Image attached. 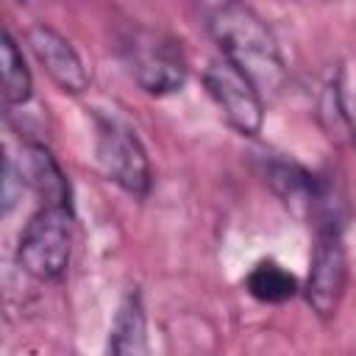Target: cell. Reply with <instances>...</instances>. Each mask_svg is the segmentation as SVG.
Here are the masks:
<instances>
[{"instance_id":"cell-1","label":"cell","mask_w":356,"mask_h":356,"mask_svg":"<svg viewBox=\"0 0 356 356\" xmlns=\"http://www.w3.org/2000/svg\"><path fill=\"white\" fill-rule=\"evenodd\" d=\"M211 36L239 72H245L259 92H278L286 81V64L275 33L242 0L222 3L211 17Z\"/></svg>"},{"instance_id":"cell-2","label":"cell","mask_w":356,"mask_h":356,"mask_svg":"<svg viewBox=\"0 0 356 356\" xmlns=\"http://www.w3.org/2000/svg\"><path fill=\"white\" fill-rule=\"evenodd\" d=\"M72 256V209L42 206L19 234L17 261L36 281H58Z\"/></svg>"},{"instance_id":"cell-3","label":"cell","mask_w":356,"mask_h":356,"mask_svg":"<svg viewBox=\"0 0 356 356\" xmlns=\"http://www.w3.org/2000/svg\"><path fill=\"white\" fill-rule=\"evenodd\" d=\"M125 64L134 81L147 95H170L178 92L186 81V58L178 42L167 33L136 28L122 42Z\"/></svg>"},{"instance_id":"cell-4","label":"cell","mask_w":356,"mask_h":356,"mask_svg":"<svg viewBox=\"0 0 356 356\" xmlns=\"http://www.w3.org/2000/svg\"><path fill=\"white\" fill-rule=\"evenodd\" d=\"M95 150L97 164L108 181H114L122 192L134 197H145L150 192V161L139 142V136L111 117H97Z\"/></svg>"},{"instance_id":"cell-5","label":"cell","mask_w":356,"mask_h":356,"mask_svg":"<svg viewBox=\"0 0 356 356\" xmlns=\"http://www.w3.org/2000/svg\"><path fill=\"white\" fill-rule=\"evenodd\" d=\"M203 83L228 120V125L242 134V136H256L264 122V106H261V92L256 83L239 72L228 58H214L209 61L203 72Z\"/></svg>"},{"instance_id":"cell-6","label":"cell","mask_w":356,"mask_h":356,"mask_svg":"<svg viewBox=\"0 0 356 356\" xmlns=\"http://www.w3.org/2000/svg\"><path fill=\"white\" fill-rule=\"evenodd\" d=\"M348 289V253L342 245V231H317V245L312 253V267L306 275V303L320 320H331Z\"/></svg>"},{"instance_id":"cell-7","label":"cell","mask_w":356,"mask_h":356,"mask_svg":"<svg viewBox=\"0 0 356 356\" xmlns=\"http://www.w3.org/2000/svg\"><path fill=\"white\" fill-rule=\"evenodd\" d=\"M25 39H28V47L33 50L36 61L42 64V70L53 78V83L58 89H64L70 95H81L89 89V72L67 36H61L50 25H31Z\"/></svg>"},{"instance_id":"cell-8","label":"cell","mask_w":356,"mask_h":356,"mask_svg":"<svg viewBox=\"0 0 356 356\" xmlns=\"http://www.w3.org/2000/svg\"><path fill=\"white\" fill-rule=\"evenodd\" d=\"M270 189L281 197V203L300 220H314V211L320 206L323 197V186L325 181L314 172H309L306 167L295 164V161H284V159H273L264 170Z\"/></svg>"},{"instance_id":"cell-9","label":"cell","mask_w":356,"mask_h":356,"mask_svg":"<svg viewBox=\"0 0 356 356\" xmlns=\"http://www.w3.org/2000/svg\"><path fill=\"white\" fill-rule=\"evenodd\" d=\"M22 181L42 197V206H70V181L64 175V170L58 167L56 156L39 145L31 142L22 150V164H19Z\"/></svg>"},{"instance_id":"cell-10","label":"cell","mask_w":356,"mask_h":356,"mask_svg":"<svg viewBox=\"0 0 356 356\" xmlns=\"http://www.w3.org/2000/svg\"><path fill=\"white\" fill-rule=\"evenodd\" d=\"M108 350L120 353V356H136L147 350V317H145V303L142 295L134 289L122 298L114 323H111V334H108Z\"/></svg>"},{"instance_id":"cell-11","label":"cell","mask_w":356,"mask_h":356,"mask_svg":"<svg viewBox=\"0 0 356 356\" xmlns=\"http://www.w3.org/2000/svg\"><path fill=\"white\" fill-rule=\"evenodd\" d=\"M245 286L261 303H286L298 295V278L278 261H259L248 273Z\"/></svg>"},{"instance_id":"cell-12","label":"cell","mask_w":356,"mask_h":356,"mask_svg":"<svg viewBox=\"0 0 356 356\" xmlns=\"http://www.w3.org/2000/svg\"><path fill=\"white\" fill-rule=\"evenodd\" d=\"M0 64H3V100H6V106L28 103L33 81H31L28 64L22 58V50L17 47V42L8 31L3 33V44H0Z\"/></svg>"},{"instance_id":"cell-13","label":"cell","mask_w":356,"mask_h":356,"mask_svg":"<svg viewBox=\"0 0 356 356\" xmlns=\"http://www.w3.org/2000/svg\"><path fill=\"white\" fill-rule=\"evenodd\" d=\"M334 108L356 142V64H342L334 78Z\"/></svg>"},{"instance_id":"cell-14","label":"cell","mask_w":356,"mask_h":356,"mask_svg":"<svg viewBox=\"0 0 356 356\" xmlns=\"http://www.w3.org/2000/svg\"><path fill=\"white\" fill-rule=\"evenodd\" d=\"M278 3H289V0H278Z\"/></svg>"},{"instance_id":"cell-15","label":"cell","mask_w":356,"mask_h":356,"mask_svg":"<svg viewBox=\"0 0 356 356\" xmlns=\"http://www.w3.org/2000/svg\"><path fill=\"white\" fill-rule=\"evenodd\" d=\"M19 3H28V0H19Z\"/></svg>"}]
</instances>
